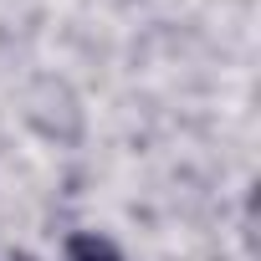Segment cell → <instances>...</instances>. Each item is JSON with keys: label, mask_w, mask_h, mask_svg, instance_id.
Returning <instances> with one entry per match:
<instances>
[{"label": "cell", "mask_w": 261, "mask_h": 261, "mask_svg": "<svg viewBox=\"0 0 261 261\" xmlns=\"http://www.w3.org/2000/svg\"><path fill=\"white\" fill-rule=\"evenodd\" d=\"M16 261H31V256H16Z\"/></svg>", "instance_id": "2"}, {"label": "cell", "mask_w": 261, "mask_h": 261, "mask_svg": "<svg viewBox=\"0 0 261 261\" xmlns=\"http://www.w3.org/2000/svg\"><path fill=\"white\" fill-rule=\"evenodd\" d=\"M67 261H123V256H118V246H113L108 236L82 230V236H72V241H67Z\"/></svg>", "instance_id": "1"}]
</instances>
